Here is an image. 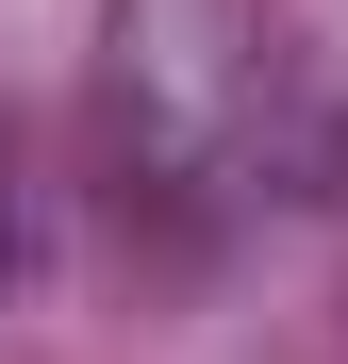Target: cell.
I'll list each match as a JSON object with an SVG mask.
<instances>
[{
  "label": "cell",
  "instance_id": "7a4b0ae2",
  "mask_svg": "<svg viewBox=\"0 0 348 364\" xmlns=\"http://www.w3.org/2000/svg\"><path fill=\"white\" fill-rule=\"evenodd\" d=\"M0 282H17V215H0Z\"/></svg>",
  "mask_w": 348,
  "mask_h": 364
},
{
  "label": "cell",
  "instance_id": "6da1fadb",
  "mask_svg": "<svg viewBox=\"0 0 348 364\" xmlns=\"http://www.w3.org/2000/svg\"><path fill=\"white\" fill-rule=\"evenodd\" d=\"M282 0H83V116L116 199L232 215L282 166Z\"/></svg>",
  "mask_w": 348,
  "mask_h": 364
}]
</instances>
